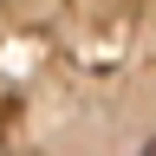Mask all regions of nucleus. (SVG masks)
<instances>
[{
	"label": "nucleus",
	"mask_w": 156,
	"mask_h": 156,
	"mask_svg": "<svg viewBox=\"0 0 156 156\" xmlns=\"http://www.w3.org/2000/svg\"><path fill=\"white\" fill-rule=\"evenodd\" d=\"M136 156H156V130H150V136H143V150H136Z\"/></svg>",
	"instance_id": "obj_1"
}]
</instances>
